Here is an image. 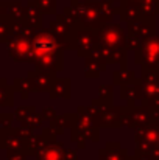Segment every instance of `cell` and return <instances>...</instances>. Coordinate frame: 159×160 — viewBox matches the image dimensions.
<instances>
[{"mask_svg": "<svg viewBox=\"0 0 159 160\" xmlns=\"http://www.w3.org/2000/svg\"><path fill=\"white\" fill-rule=\"evenodd\" d=\"M53 48V42L49 38H41L36 42V50L38 52H50Z\"/></svg>", "mask_w": 159, "mask_h": 160, "instance_id": "6da1fadb", "label": "cell"}]
</instances>
